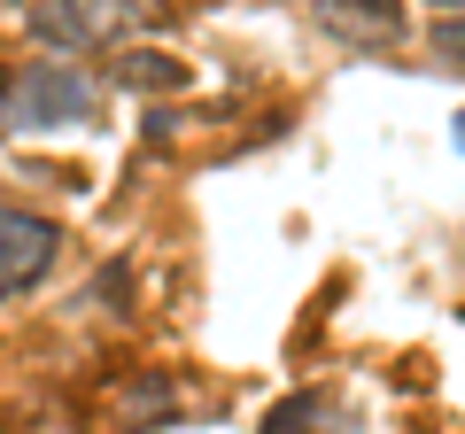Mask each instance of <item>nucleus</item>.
Instances as JSON below:
<instances>
[{
	"label": "nucleus",
	"mask_w": 465,
	"mask_h": 434,
	"mask_svg": "<svg viewBox=\"0 0 465 434\" xmlns=\"http://www.w3.org/2000/svg\"><path fill=\"white\" fill-rule=\"evenodd\" d=\"M0 109L16 133H54V124L94 117V78L70 63H32V70H0Z\"/></svg>",
	"instance_id": "1"
},
{
	"label": "nucleus",
	"mask_w": 465,
	"mask_h": 434,
	"mask_svg": "<svg viewBox=\"0 0 465 434\" xmlns=\"http://www.w3.org/2000/svg\"><path fill=\"white\" fill-rule=\"evenodd\" d=\"M54 264H63V225L39 210H0V302L32 295Z\"/></svg>",
	"instance_id": "3"
},
{
	"label": "nucleus",
	"mask_w": 465,
	"mask_h": 434,
	"mask_svg": "<svg viewBox=\"0 0 465 434\" xmlns=\"http://www.w3.org/2000/svg\"><path fill=\"white\" fill-rule=\"evenodd\" d=\"M311 8H318V24H333L349 39H372V47L403 39V0H311Z\"/></svg>",
	"instance_id": "4"
},
{
	"label": "nucleus",
	"mask_w": 465,
	"mask_h": 434,
	"mask_svg": "<svg viewBox=\"0 0 465 434\" xmlns=\"http://www.w3.org/2000/svg\"><path fill=\"white\" fill-rule=\"evenodd\" d=\"M133 24H163V0H39L32 8V32L47 47L78 54V47H109L116 32Z\"/></svg>",
	"instance_id": "2"
},
{
	"label": "nucleus",
	"mask_w": 465,
	"mask_h": 434,
	"mask_svg": "<svg viewBox=\"0 0 465 434\" xmlns=\"http://www.w3.org/2000/svg\"><path fill=\"white\" fill-rule=\"evenodd\" d=\"M458 148H465V109H458Z\"/></svg>",
	"instance_id": "9"
},
{
	"label": "nucleus",
	"mask_w": 465,
	"mask_h": 434,
	"mask_svg": "<svg viewBox=\"0 0 465 434\" xmlns=\"http://www.w3.org/2000/svg\"><path fill=\"white\" fill-rule=\"evenodd\" d=\"M427 47L442 54L450 70H465V16H442V24H434V32H427Z\"/></svg>",
	"instance_id": "7"
},
{
	"label": "nucleus",
	"mask_w": 465,
	"mask_h": 434,
	"mask_svg": "<svg viewBox=\"0 0 465 434\" xmlns=\"http://www.w3.org/2000/svg\"><path fill=\"white\" fill-rule=\"evenodd\" d=\"M434 8H458V16H465V0H434Z\"/></svg>",
	"instance_id": "8"
},
{
	"label": "nucleus",
	"mask_w": 465,
	"mask_h": 434,
	"mask_svg": "<svg viewBox=\"0 0 465 434\" xmlns=\"http://www.w3.org/2000/svg\"><path fill=\"white\" fill-rule=\"evenodd\" d=\"M171 403H179V396H171V380H163V372H148L140 388H124V411H133V419H148V411H171Z\"/></svg>",
	"instance_id": "6"
},
{
	"label": "nucleus",
	"mask_w": 465,
	"mask_h": 434,
	"mask_svg": "<svg viewBox=\"0 0 465 434\" xmlns=\"http://www.w3.org/2000/svg\"><path fill=\"white\" fill-rule=\"evenodd\" d=\"M186 78L194 70L163 47H124L116 54V85H133V94H186Z\"/></svg>",
	"instance_id": "5"
}]
</instances>
